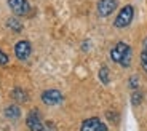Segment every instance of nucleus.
<instances>
[{"label": "nucleus", "instance_id": "1a4fd4ad", "mask_svg": "<svg viewBox=\"0 0 147 131\" xmlns=\"http://www.w3.org/2000/svg\"><path fill=\"white\" fill-rule=\"evenodd\" d=\"M5 117H7L8 120H18L19 117H21V109H19L16 104H11L5 109Z\"/></svg>", "mask_w": 147, "mask_h": 131}, {"label": "nucleus", "instance_id": "ddd939ff", "mask_svg": "<svg viewBox=\"0 0 147 131\" xmlns=\"http://www.w3.org/2000/svg\"><path fill=\"white\" fill-rule=\"evenodd\" d=\"M141 101H142V93L138 91V90H134L133 91V95H131V104L134 107H138L141 104Z\"/></svg>", "mask_w": 147, "mask_h": 131}, {"label": "nucleus", "instance_id": "a211bd4d", "mask_svg": "<svg viewBox=\"0 0 147 131\" xmlns=\"http://www.w3.org/2000/svg\"><path fill=\"white\" fill-rule=\"evenodd\" d=\"M142 50H147V38H144L142 42Z\"/></svg>", "mask_w": 147, "mask_h": 131}, {"label": "nucleus", "instance_id": "9d476101", "mask_svg": "<svg viewBox=\"0 0 147 131\" xmlns=\"http://www.w3.org/2000/svg\"><path fill=\"white\" fill-rule=\"evenodd\" d=\"M11 98L15 99L18 104H21V102L27 101V93L22 90V88H13V91H11Z\"/></svg>", "mask_w": 147, "mask_h": 131}, {"label": "nucleus", "instance_id": "dca6fc26", "mask_svg": "<svg viewBox=\"0 0 147 131\" xmlns=\"http://www.w3.org/2000/svg\"><path fill=\"white\" fill-rule=\"evenodd\" d=\"M129 86H131L133 90H138V86H139V83H138V77H131V78H129Z\"/></svg>", "mask_w": 147, "mask_h": 131}, {"label": "nucleus", "instance_id": "0eeeda50", "mask_svg": "<svg viewBox=\"0 0 147 131\" xmlns=\"http://www.w3.org/2000/svg\"><path fill=\"white\" fill-rule=\"evenodd\" d=\"M96 8H98L99 16L107 18L109 15H112L115 11V8H117V0H99L98 5H96Z\"/></svg>", "mask_w": 147, "mask_h": 131}, {"label": "nucleus", "instance_id": "9b49d317", "mask_svg": "<svg viewBox=\"0 0 147 131\" xmlns=\"http://www.w3.org/2000/svg\"><path fill=\"white\" fill-rule=\"evenodd\" d=\"M7 27H8V29H11L13 32H21V30H22V22L19 21L18 18H8Z\"/></svg>", "mask_w": 147, "mask_h": 131}, {"label": "nucleus", "instance_id": "4468645a", "mask_svg": "<svg viewBox=\"0 0 147 131\" xmlns=\"http://www.w3.org/2000/svg\"><path fill=\"white\" fill-rule=\"evenodd\" d=\"M141 66H142V69L147 72V50L141 51Z\"/></svg>", "mask_w": 147, "mask_h": 131}, {"label": "nucleus", "instance_id": "6e6552de", "mask_svg": "<svg viewBox=\"0 0 147 131\" xmlns=\"http://www.w3.org/2000/svg\"><path fill=\"white\" fill-rule=\"evenodd\" d=\"M8 7L10 10L18 16H24L29 13V2L27 0H8Z\"/></svg>", "mask_w": 147, "mask_h": 131}, {"label": "nucleus", "instance_id": "f8f14e48", "mask_svg": "<svg viewBox=\"0 0 147 131\" xmlns=\"http://www.w3.org/2000/svg\"><path fill=\"white\" fill-rule=\"evenodd\" d=\"M99 80L102 82L104 85H107L110 82V75H109V69H107L106 66H102L99 69Z\"/></svg>", "mask_w": 147, "mask_h": 131}, {"label": "nucleus", "instance_id": "f257e3e1", "mask_svg": "<svg viewBox=\"0 0 147 131\" xmlns=\"http://www.w3.org/2000/svg\"><path fill=\"white\" fill-rule=\"evenodd\" d=\"M131 55H133V50L128 43L125 42H118L112 50H110V59L117 64L123 66V67H128L131 64Z\"/></svg>", "mask_w": 147, "mask_h": 131}, {"label": "nucleus", "instance_id": "f3484780", "mask_svg": "<svg viewBox=\"0 0 147 131\" xmlns=\"http://www.w3.org/2000/svg\"><path fill=\"white\" fill-rule=\"evenodd\" d=\"M5 64H8V56L0 50V66H5Z\"/></svg>", "mask_w": 147, "mask_h": 131}, {"label": "nucleus", "instance_id": "7ed1b4c3", "mask_svg": "<svg viewBox=\"0 0 147 131\" xmlns=\"http://www.w3.org/2000/svg\"><path fill=\"white\" fill-rule=\"evenodd\" d=\"M80 131H109V128L98 117H91V118H86L82 122Z\"/></svg>", "mask_w": 147, "mask_h": 131}, {"label": "nucleus", "instance_id": "39448f33", "mask_svg": "<svg viewBox=\"0 0 147 131\" xmlns=\"http://www.w3.org/2000/svg\"><path fill=\"white\" fill-rule=\"evenodd\" d=\"M42 101L47 106H58L63 102V95L59 90H45L42 93Z\"/></svg>", "mask_w": 147, "mask_h": 131}, {"label": "nucleus", "instance_id": "20e7f679", "mask_svg": "<svg viewBox=\"0 0 147 131\" xmlns=\"http://www.w3.org/2000/svg\"><path fill=\"white\" fill-rule=\"evenodd\" d=\"M26 125L30 131H43V120H42L38 110H30L26 118Z\"/></svg>", "mask_w": 147, "mask_h": 131}, {"label": "nucleus", "instance_id": "2eb2a0df", "mask_svg": "<svg viewBox=\"0 0 147 131\" xmlns=\"http://www.w3.org/2000/svg\"><path fill=\"white\" fill-rule=\"evenodd\" d=\"M43 131H58V128L53 122H47V123H43Z\"/></svg>", "mask_w": 147, "mask_h": 131}, {"label": "nucleus", "instance_id": "f03ea898", "mask_svg": "<svg viewBox=\"0 0 147 131\" xmlns=\"http://www.w3.org/2000/svg\"><path fill=\"white\" fill-rule=\"evenodd\" d=\"M133 18H134V8L133 5H125V7L120 10V13L117 15L114 21V27L117 29H123V27H128L131 24Z\"/></svg>", "mask_w": 147, "mask_h": 131}, {"label": "nucleus", "instance_id": "423d86ee", "mask_svg": "<svg viewBox=\"0 0 147 131\" xmlns=\"http://www.w3.org/2000/svg\"><path fill=\"white\" fill-rule=\"evenodd\" d=\"M30 53H32L30 42H27V40H19L18 43L15 45V55H16V58L21 59V61H26V59L30 56Z\"/></svg>", "mask_w": 147, "mask_h": 131}]
</instances>
